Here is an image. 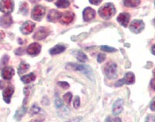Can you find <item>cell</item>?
Masks as SVG:
<instances>
[{
  "instance_id": "cell-1",
  "label": "cell",
  "mask_w": 155,
  "mask_h": 122,
  "mask_svg": "<svg viewBox=\"0 0 155 122\" xmlns=\"http://www.w3.org/2000/svg\"><path fill=\"white\" fill-rule=\"evenodd\" d=\"M99 14L103 19H109L116 14V8L113 3L109 2L101 6L99 9Z\"/></svg>"
},
{
  "instance_id": "cell-2",
  "label": "cell",
  "mask_w": 155,
  "mask_h": 122,
  "mask_svg": "<svg viewBox=\"0 0 155 122\" xmlns=\"http://www.w3.org/2000/svg\"><path fill=\"white\" fill-rule=\"evenodd\" d=\"M67 69H71L73 70H78L86 75L91 80H94V75L92 70L89 66L86 65H79L75 63H69L67 66Z\"/></svg>"
},
{
  "instance_id": "cell-3",
  "label": "cell",
  "mask_w": 155,
  "mask_h": 122,
  "mask_svg": "<svg viewBox=\"0 0 155 122\" xmlns=\"http://www.w3.org/2000/svg\"><path fill=\"white\" fill-rule=\"evenodd\" d=\"M103 71L109 79H115L117 77V66L113 62H109L105 65Z\"/></svg>"
},
{
  "instance_id": "cell-4",
  "label": "cell",
  "mask_w": 155,
  "mask_h": 122,
  "mask_svg": "<svg viewBox=\"0 0 155 122\" xmlns=\"http://www.w3.org/2000/svg\"><path fill=\"white\" fill-rule=\"evenodd\" d=\"M14 9V2L12 0H1L0 1V12L4 14H10Z\"/></svg>"
},
{
  "instance_id": "cell-5",
  "label": "cell",
  "mask_w": 155,
  "mask_h": 122,
  "mask_svg": "<svg viewBox=\"0 0 155 122\" xmlns=\"http://www.w3.org/2000/svg\"><path fill=\"white\" fill-rule=\"evenodd\" d=\"M45 15V8L41 5H36L31 12V17L36 21H41Z\"/></svg>"
},
{
  "instance_id": "cell-6",
  "label": "cell",
  "mask_w": 155,
  "mask_h": 122,
  "mask_svg": "<svg viewBox=\"0 0 155 122\" xmlns=\"http://www.w3.org/2000/svg\"><path fill=\"white\" fill-rule=\"evenodd\" d=\"M134 82H135V76L132 72H128V73H126L124 78L118 80L115 85H116V87H121L124 84H127V85L133 84H134Z\"/></svg>"
},
{
  "instance_id": "cell-7",
  "label": "cell",
  "mask_w": 155,
  "mask_h": 122,
  "mask_svg": "<svg viewBox=\"0 0 155 122\" xmlns=\"http://www.w3.org/2000/svg\"><path fill=\"white\" fill-rule=\"evenodd\" d=\"M144 27V23L142 20H140V19H135V20L132 21V23L130 25V31L133 32L134 33H136V34L141 33L143 30Z\"/></svg>"
},
{
  "instance_id": "cell-8",
  "label": "cell",
  "mask_w": 155,
  "mask_h": 122,
  "mask_svg": "<svg viewBox=\"0 0 155 122\" xmlns=\"http://www.w3.org/2000/svg\"><path fill=\"white\" fill-rule=\"evenodd\" d=\"M74 19V12H70V11H67V12L61 13L60 19L59 21L61 24L68 25L71 23Z\"/></svg>"
},
{
  "instance_id": "cell-9",
  "label": "cell",
  "mask_w": 155,
  "mask_h": 122,
  "mask_svg": "<svg viewBox=\"0 0 155 122\" xmlns=\"http://www.w3.org/2000/svg\"><path fill=\"white\" fill-rule=\"evenodd\" d=\"M35 23H33L31 21H27L25 22L20 27V31L24 35H28L30 34L32 32L34 31V28H35Z\"/></svg>"
},
{
  "instance_id": "cell-10",
  "label": "cell",
  "mask_w": 155,
  "mask_h": 122,
  "mask_svg": "<svg viewBox=\"0 0 155 122\" xmlns=\"http://www.w3.org/2000/svg\"><path fill=\"white\" fill-rule=\"evenodd\" d=\"M50 34V30L46 27H40L34 36V38L37 40H41L46 38Z\"/></svg>"
},
{
  "instance_id": "cell-11",
  "label": "cell",
  "mask_w": 155,
  "mask_h": 122,
  "mask_svg": "<svg viewBox=\"0 0 155 122\" xmlns=\"http://www.w3.org/2000/svg\"><path fill=\"white\" fill-rule=\"evenodd\" d=\"M41 50V46L38 43H33L30 44L27 49V53L31 56H37Z\"/></svg>"
},
{
  "instance_id": "cell-12",
  "label": "cell",
  "mask_w": 155,
  "mask_h": 122,
  "mask_svg": "<svg viewBox=\"0 0 155 122\" xmlns=\"http://www.w3.org/2000/svg\"><path fill=\"white\" fill-rule=\"evenodd\" d=\"M130 19V15L127 12H122L117 17V21L124 27H127L128 26Z\"/></svg>"
},
{
  "instance_id": "cell-13",
  "label": "cell",
  "mask_w": 155,
  "mask_h": 122,
  "mask_svg": "<svg viewBox=\"0 0 155 122\" xmlns=\"http://www.w3.org/2000/svg\"><path fill=\"white\" fill-rule=\"evenodd\" d=\"M95 17V12L91 7H87L83 11V19L84 21L88 22Z\"/></svg>"
},
{
  "instance_id": "cell-14",
  "label": "cell",
  "mask_w": 155,
  "mask_h": 122,
  "mask_svg": "<svg viewBox=\"0 0 155 122\" xmlns=\"http://www.w3.org/2000/svg\"><path fill=\"white\" fill-rule=\"evenodd\" d=\"M12 18L9 14H5L0 17V26L3 28H8L12 24Z\"/></svg>"
},
{
  "instance_id": "cell-15",
  "label": "cell",
  "mask_w": 155,
  "mask_h": 122,
  "mask_svg": "<svg viewBox=\"0 0 155 122\" xmlns=\"http://www.w3.org/2000/svg\"><path fill=\"white\" fill-rule=\"evenodd\" d=\"M124 101L123 99H118L113 106V113L114 115H118L124 110Z\"/></svg>"
},
{
  "instance_id": "cell-16",
  "label": "cell",
  "mask_w": 155,
  "mask_h": 122,
  "mask_svg": "<svg viewBox=\"0 0 155 122\" xmlns=\"http://www.w3.org/2000/svg\"><path fill=\"white\" fill-rule=\"evenodd\" d=\"M61 16V12L56 9H51L48 15V20L50 22L55 23L60 19Z\"/></svg>"
},
{
  "instance_id": "cell-17",
  "label": "cell",
  "mask_w": 155,
  "mask_h": 122,
  "mask_svg": "<svg viewBox=\"0 0 155 122\" xmlns=\"http://www.w3.org/2000/svg\"><path fill=\"white\" fill-rule=\"evenodd\" d=\"M13 93H14V88L12 87H8L4 90L3 93H2V96H3V99L5 103H10L11 97L12 96Z\"/></svg>"
},
{
  "instance_id": "cell-18",
  "label": "cell",
  "mask_w": 155,
  "mask_h": 122,
  "mask_svg": "<svg viewBox=\"0 0 155 122\" xmlns=\"http://www.w3.org/2000/svg\"><path fill=\"white\" fill-rule=\"evenodd\" d=\"M13 75H14V70H13L12 67L6 66V67L3 68V70H2V77L5 80H10Z\"/></svg>"
},
{
  "instance_id": "cell-19",
  "label": "cell",
  "mask_w": 155,
  "mask_h": 122,
  "mask_svg": "<svg viewBox=\"0 0 155 122\" xmlns=\"http://www.w3.org/2000/svg\"><path fill=\"white\" fill-rule=\"evenodd\" d=\"M73 55L75 56L76 59L79 61V62L84 63V62H86V61L88 60V57H87L86 55L81 50L74 51V52H73Z\"/></svg>"
},
{
  "instance_id": "cell-20",
  "label": "cell",
  "mask_w": 155,
  "mask_h": 122,
  "mask_svg": "<svg viewBox=\"0 0 155 122\" xmlns=\"http://www.w3.org/2000/svg\"><path fill=\"white\" fill-rule=\"evenodd\" d=\"M65 47L63 45H56L53 47V48H51L50 50V53L51 55H56V54H59L61 53L64 52V51L65 50Z\"/></svg>"
},
{
  "instance_id": "cell-21",
  "label": "cell",
  "mask_w": 155,
  "mask_h": 122,
  "mask_svg": "<svg viewBox=\"0 0 155 122\" xmlns=\"http://www.w3.org/2000/svg\"><path fill=\"white\" fill-rule=\"evenodd\" d=\"M36 79V76L34 73H30L27 75L23 76L21 77V80L24 84H30Z\"/></svg>"
},
{
  "instance_id": "cell-22",
  "label": "cell",
  "mask_w": 155,
  "mask_h": 122,
  "mask_svg": "<svg viewBox=\"0 0 155 122\" xmlns=\"http://www.w3.org/2000/svg\"><path fill=\"white\" fill-rule=\"evenodd\" d=\"M140 3V0H124V4L127 7H137Z\"/></svg>"
},
{
  "instance_id": "cell-23",
  "label": "cell",
  "mask_w": 155,
  "mask_h": 122,
  "mask_svg": "<svg viewBox=\"0 0 155 122\" xmlns=\"http://www.w3.org/2000/svg\"><path fill=\"white\" fill-rule=\"evenodd\" d=\"M56 6L60 9H65L70 5V1L69 0H58L55 3Z\"/></svg>"
},
{
  "instance_id": "cell-24",
  "label": "cell",
  "mask_w": 155,
  "mask_h": 122,
  "mask_svg": "<svg viewBox=\"0 0 155 122\" xmlns=\"http://www.w3.org/2000/svg\"><path fill=\"white\" fill-rule=\"evenodd\" d=\"M29 68H30V65L28 63L23 62V63H20L19 68H18V73H19V75H21V74L24 73L25 72H27L29 70Z\"/></svg>"
},
{
  "instance_id": "cell-25",
  "label": "cell",
  "mask_w": 155,
  "mask_h": 122,
  "mask_svg": "<svg viewBox=\"0 0 155 122\" xmlns=\"http://www.w3.org/2000/svg\"><path fill=\"white\" fill-rule=\"evenodd\" d=\"M26 112H27V108H25L24 106L22 107L21 108H19V110L16 111V114H15V118L17 119V120L21 119L25 115Z\"/></svg>"
},
{
  "instance_id": "cell-26",
  "label": "cell",
  "mask_w": 155,
  "mask_h": 122,
  "mask_svg": "<svg viewBox=\"0 0 155 122\" xmlns=\"http://www.w3.org/2000/svg\"><path fill=\"white\" fill-rule=\"evenodd\" d=\"M19 12L23 15H27L28 13V5L26 2H23L19 7Z\"/></svg>"
},
{
  "instance_id": "cell-27",
  "label": "cell",
  "mask_w": 155,
  "mask_h": 122,
  "mask_svg": "<svg viewBox=\"0 0 155 122\" xmlns=\"http://www.w3.org/2000/svg\"><path fill=\"white\" fill-rule=\"evenodd\" d=\"M31 87H27L24 88V94H25V99L23 104L27 103V101H28V98L30 97V94H31Z\"/></svg>"
},
{
  "instance_id": "cell-28",
  "label": "cell",
  "mask_w": 155,
  "mask_h": 122,
  "mask_svg": "<svg viewBox=\"0 0 155 122\" xmlns=\"http://www.w3.org/2000/svg\"><path fill=\"white\" fill-rule=\"evenodd\" d=\"M63 99H64V102H66V104H69L71 103V99H72V94L70 92L67 93V94H65L64 95Z\"/></svg>"
},
{
  "instance_id": "cell-29",
  "label": "cell",
  "mask_w": 155,
  "mask_h": 122,
  "mask_svg": "<svg viewBox=\"0 0 155 122\" xmlns=\"http://www.w3.org/2000/svg\"><path fill=\"white\" fill-rule=\"evenodd\" d=\"M40 111H41V108H39L37 105L34 104L32 106L31 109H30V114L35 115V114H38Z\"/></svg>"
},
{
  "instance_id": "cell-30",
  "label": "cell",
  "mask_w": 155,
  "mask_h": 122,
  "mask_svg": "<svg viewBox=\"0 0 155 122\" xmlns=\"http://www.w3.org/2000/svg\"><path fill=\"white\" fill-rule=\"evenodd\" d=\"M101 50L102 51H105V52L108 53H112V52H116V49L113 48V47H109V46H102L101 47Z\"/></svg>"
},
{
  "instance_id": "cell-31",
  "label": "cell",
  "mask_w": 155,
  "mask_h": 122,
  "mask_svg": "<svg viewBox=\"0 0 155 122\" xmlns=\"http://www.w3.org/2000/svg\"><path fill=\"white\" fill-rule=\"evenodd\" d=\"M105 59H106V54L99 53V55H98V57H97V61H98L99 63H102V62H104Z\"/></svg>"
},
{
  "instance_id": "cell-32",
  "label": "cell",
  "mask_w": 155,
  "mask_h": 122,
  "mask_svg": "<svg viewBox=\"0 0 155 122\" xmlns=\"http://www.w3.org/2000/svg\"><path fill=\"white\" fill-rule=\"evenodd\" d=\"M106 122H122L121 119L120 117H109L106 118Z\"/></svg>"
},
{
  "instance_id": "cell-33",
  "label": "cell",
  "mask_w": 155,
  "mask_h": 122,
  "mask_svg": "<svg viewBox=\"0 0 155 122\" xmlns=\"http://www.w3.org/2000/svg\"><path fill=\"white\" fill-rule=\"evenodd\" d=\"M80 98L78 96H76L75 98H74V103H73V104H74V108H78L80 107Z\"/></svg>"
},
{
  "instance_id": "cell-34",
  "label": "cell",
  "mask_w": 155,
  "mask_h": 122,
  "mask_svg": "<svg viewBox=\"0 0 155 122\" xmlns=\"http://www.w3.org/2000/svg\"><path fill=\"white\" fill-rule=\"evenodd\" d=\"M58 85L60 86V87H61L62 88H64V89H68L69 88V84L68 83L65 82V81H60V82L58 83Z\"/></svg>"
},
{
  "instance_id": "cell-35",
  "label": "cell",
  "mask_w": 155,
  "mask_h": 122,
  "mask_svg": "<svg viewBox=\"0 0 155 122\" xmlns=\"http://www.w3.org/2000/svg\"><path fill=\"white\" fill-rule=\"evenodd\" d=\"M145 122H155V114L148 115Z\"/></svg>"
},
{
  "instance_id": "cell-36",
  "label": "cell",
  "mask_w": 155,
  "mask_h": 122,
  "mask_svg": "<svg viewBox=\"0 0 155 122\" xmlns=\"http://www.w3.org/2000/svg\"><path fill=\"white\" fill-rule=\"evenodd\" d=\"M55 105H56V107L58 108H60L61 107L63 106V101L59 98H56V100H55Z\"/></svg>"
},
{
  "instance_id": "cell-37",
  "label": "cell",
  "mask_w": 155,
  "mask_h": 122,
  "mask_svg": "<svg viewBox=\"0 0 155 122\" xmlns=\"http://www.w3.org/2000/svg\"><path fill=\"white\" fill-rule=\"evenodd\" d=\"M102 0H89V2L92 5H99V4L102 2Z\"/></svg>"
},
{
  "instance_id": "cell-38",
  "label": "cell",
  "mask_w": 155,
  "mask_h": 122,
  "mask_svg": "<svg viewBox=\"0 0 155 122\" xmlns=\"http://www.w3.org/2000/svg\"><path fill=\"white\" fill-rule=\"evenodd\" d=\"M150 110L153 111H155V98H153V101H152V102L150 103Z\"/></svg>"
},
{
  "instance_id": "cell-39",
  "label": "cell",
  "mask_w": 155,
  "mask_h": 122,
  "mask_svg": "<svg viewBox=\"0 0 155 122\" xmlns=\"http://www.w3.org/2000/svg\"><path fill=\"white\" fill-rule=\"evenodd\" d=\"M150 87H151L152 89L155 91V77H153L151 80V81H150Z\"/></svg>"
},
{
  "instance_id": "cell-40",
  "label": "cell",
  "mask_w": 155,
  "mask_h": 122,
  "mask_svg": "<svg viewBox=\"0 0 155 122\" xmlns=\"http://www.w3.org/2000/svg\"><path fill=\"white\" fill-rule=\"evenodd\" d=\"M81 120V117H76V118L72 119V120H69V121H67V122H79Z\"/></svg>"
},
{
  "instance_id": "cell-41",
  "label": "cell",
  "mask_w": 155,
  "mask_h": 122,
  "mask_svg": "<svg viewBox=\"0 0 155 122\" xmlns=\"http://www.w3.org/2000/svg\"><path fill=\"white\" fill-rule=\"evenodd\" d=\"M4 37H5V33H4V32L0 31V40H3Z\"/></svg>"
},
{
  "instance_id": "cell-42",
  "label": "cell",
  "mask_w": 155,
  "mask_h": 122,
  "mask_svg": "<svg viewBox=\"0 0 155 122\" xmlns=\"http://www.w3.org/2000/svg\"><path fill=\"white\" fill-rule=\"evenodd\" d=\"M43 120H44V119H34L30 122H43Z\"/></svg>"
},
{
  "instance_id": "cell-43",
  "label": "cell",
  "mask_w": 155,
  "mask_h": 122,
  "mask_svg": "<svg viewBox=\"0 0 155 122\" xmlns=\"http://www.w3.org/2000/svg\"><path fill=\"white\" fill-rule=\"evenodd\" d=\"M151 52L153 55H155V45H153L151 48Z\"/></svg>"
},
{
  "instance_id": "cell-44",
  "label": "cell",
  "mask_w": 155,
  "mask_h": 122,
  "mask_svg": "<svg viewBox=\"0 0 155 122\" xmlns=\"http://www.w3.org/2000/svg\"><path fill=\"white\" fill-rule=\"evenodd\" d=\"M153 75H154V77H155V69H154V70H153Z\"/></svg>"
},
{
  "instance_id": "cell-45",
  "label": "cell",
  "mask_w": 155,
  "mask_h": 122,
  "mask_svg": "<svg viewBox=\"0 0 155 122\" xmlns=\"http://www.w3.org/2000/svg\"><path fill=\"white\" fill-rule=\"evenodd\" d=\"M153 24H154V26H155V19H153Z\"/></svg>"
},
{
  "instance_id": "cell-46",
  "label": "cell",
  "mask_w": 155,
  "mask_h": 122,
  "mask_svg": "<svg viewBox=\"0 0 155 122\" xmlns=\"http://www.w3.org/2000/svg\"><path fill=\"white\" fill-rule=\"evenodd\" d=\"M47 1H48V2H51V1H53V0H47Z\"/></svg>"
},
{
  "instance_id": "cell-47",
  "label": "cell",
  "mask_w": 155,
  "mask_h": 122,
  "mask_svg": "<svg viewBox=\"0 0 155 122\" xmlns=\"http://www.w3.org/2000/svg\"><path fill=\"white\" fill-rule=\"evenodd\" d=\"M154 4H155V1H154Z\"/></svg>"
}]
</instances>
